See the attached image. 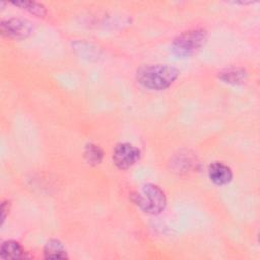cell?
I'll return each mask as SVG.
<instances>
[{
  "label": "cell",
  "instance_id": "4",
  "mask_svg": "<svg viewBox=\"0 0 260 260\" xmlns=\"http://www.w3.org/2000/svg\"><path fill=\"white\" fill-rule=\"evenodd\" d=\"M140 155L141 152L136 146L128 142H122L115 146L113 160L117 168L127 170L139 160Z\"/></svg>",
  "mask_w": 260,
  "mask_h": 260
},
{
  "label": "cell",
  "instance_id": "9",
  "mask_svg": "<svg viewBox=\"0 0 260 260\" xmlns=\"http://www.w3.org/2000/svg\"><path fill=\"white\" fill-rule=\"evenodd\" d=\"M0 257L2 259H19L23 257L21 245L13 240L4 241L0 247Z\"/></svg>",
  "mask_w": 260,
  "mask_h": 260
},
{
  "label": "cell",
  "instance_id": "6",
  "mask_svg": "<svg viewBox=\"0 0 260 260\" xmlns=\"http://www.w3.org/2000/svg\"><path fill=\"white\" fill-rule=\"evenodd\" d=\"M208 177L213 184L223 186L232 181L233 171L222 161H213L208 167Z\"/></svg>",
  "mask_w": 260,
  "mask_h": 260
},
{
  "label": "cell",
  "instance_id": "12",
  "mask_svg": "<svg viewBox=\"0 0 260 260\" xmlns=\"http://www.w3.org/2000/svg\"><path fill=\"white\" fill-rule=\"evenodd\" d=\"M9 206H10L9 201H3L1 204V223L4 222L7 212H9Z\"/></svg>",
  "mask_w": 260,
  "mask_h": 260
},
{
  "label": "cell",
  "instance_id": "10",
  "mask_svg": "<svg viewBox=\"0 0 260 260\" xmlns=\"http://www.w3.org/2000/svg\"><path fill=\"white\" fill-rule=\"evenodd\" d=\"M11 4L28 11L35 16L43 17L47 13V9L44 4L37 1H12Z\"/></svg>",
  "mask_w": 260,
  "mask_h": 260
},
{
  "label": "cell",
  "instance_id": "2",
  "mask_svg": "<svg viewBox=\"0 0 260 260\" xmlns=\"http://www.w3.org/2000/svg\"><path fill=\"white\" fill-rule=\"evenodd\" d=\"M132 201L145 213L156 215L161 213L167 205L165 192L154 184H145L139 191L132 193Z\"/></svg>",
  "mask_w": 260,
  "mask_h": 260
},
{
  "label": "cell",
  "instance_id": "7",
  "mask_svg": "<svg viewBox=\"0 0 260 260\" xmlns=\"http://www.w3.org/2000/svg\"><path fill=\"white\" fill-rule=\"evenodd\" d=\"M218 78L225 83L239 85L247 80L248 73L242 67H229L218 72Z\"/></svg>",
  "mask_w": 260,
  "mask_h": 260
},
{
  "label": "cell",
  "instance_id": "11",
  "mask_svg": "<svg viewBox=\"0 0 260 260\" xmlns=\"http://www.w3.org/2000/svg\"><path fill=\"white\" fill-rule=\"evenodd\" d=\"M104 156L102 148L94 143H87L84 148V157L85 160L92 166L99 165Z\"/></svg>",
  "mask_w": 260,
  "mask_h": 260
},
{
  "label": "cell",
  "instance_id": "1",
  "mask_svg": "<svg viewBox=\"0 0 260 260\" xmlns=\"http://www.w3.org/2000/svg\"><path fill=\"white\" fill-rule=\"evenodd\" d=\"M180 71L168 64H150L139 67L136 79L143 87L151 90H164L179 77Z\"/></svg>",
  "mask_w": 260,
  "mask_h": 260
},
{
  "label": "cell",
  "instance_id": "8",
  "mask_svg": "<svg viewBox=\"0 0 260 260\" xmlns=\"http://www.w3.org/2000/svg\"><path fill=\"white\" fill-rule=\"evenodd\" d=\"M44 257L46 259H67V252L62 242L51 239L44 247Z\"/></svg>",
  "mask_w": 260,
  "mask_h": 260
},
{
  "label": "cell",
  "instance_id": "5",
  "mask_svg": "<svg viewBox=\"0 0 260 260\" xmlns=\"http://www.w3.org/2000/svg\"><path fill=\"white\" fill-rule=\"evenodd\" d=\"M0 26L3 36L16 40L27 38L34 30V25L29 20L17 17L2 20Z\"/></svg>",
  "mask_w": 260,
  "mask_h": 260
},
{
  "label": "cell",
  "instance_id": "3",
  "mask_svg": "<svg viewBox=\"0 0 260 260\" xmlns=\"http://www.w3.org/2000/svg\"><path fill=\"white\" fill-rule=\"evenodd\" d=\"M207 37V31L203 28H194L184 31L174 39L172 50L178 57H190L204 46Z\"/></svg>",
  "mask_w": 260,
  "mask_h": 260
}]
</instances>
